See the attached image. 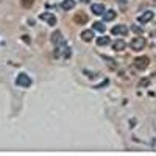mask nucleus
<instances>
[{
  "label": "nucleus",
  "mask_w": 156,
  "mask_h": 156,
  "mask_svg": "<svg viewBox=\"0 0 156 156\" xmlns=\"http://www.w3.org/2000/svg\"><path fill=\"white\" fill-rule=\"evenodd\" d=\"M148 64H150V59H148L147 56H137V58L134 59V67L139 69V70L147 69V67H148Z\"/></svg>",
  "instance_id": "7ed1b4c3"
},
{
  "label": "nucleus",
  "mask_w": 156,
  "mask_h": 156,
  "mask_svg": "<svg viewBox=\"0 0 156 156\" xmlns=\"http://www.w3.org/2000/svg\"><path fill=\"white\" fill-rule=\"evenodd\" d=\"M16 84L19 87H30L31 86V78L27 73H19V76L16 78Z\"/></svg>",
  "instance_id": "f257e3e1"
},
{
  "label": "nucleus",
  "mask_w": 156,
  "mask_h": 156,
  "mask_svg": "<svg viewBox=\"0 0 156 156\" xmlns=\"http://www.w3.org/2000/svg\"><path fill=\"white\" fill-rule=\"evenodd\" d=\"M20 3H22L23 8H31V6L34 5V0H22Z\"/></svg>",
  "instance_id": "2eb2a0df"
},
{
  "label": "nucleus",
  "mask_w": 156,
  "mask_h": 156,
  "mask_svg": "<svg viewBox=\"0 0 156 156\" xmlns=\"http://www.w3.org/2000/svg\"><path fill=\"white\" fill-rule=\"evenodd\" d=\"M94 37H95V36H94V31H92V30H84V31H81V39H83V41H86V42H90Z\"/></svg>",
  "instance_id": "9d476101"
},
{
  "label": "nucleus",
  "mask_w": 156,
  "mask_h": 156,
  "mask_svg": "<svg viewBox=\"0 0 156 156\" xmlns=\"http://www.w3.org/2000/svg\"><path fill=\"white\" fill-rule=\"evenodd\" d=\"M81 2H84V3H87V2H89V0H81Z\"/></svg>",
  "instance_id": "6ab92c4d"
},
{
  "label": "nucleus",
  "mask_w": 156,
  "mask_h": 156,
  "mask_svg": "<svg viewBox=\"0 0 156 156\" xmlns=\"http://www.w3.org/2000/svg\"><path fill=\"white\" fill-rule=\"evenodd\" d=\"M39 19L47 22L48 25H56V17H55V14H51V12H42V14H39Z\"/></svg>",
  "instance_id": "20e7f679"
},
{
  "label": "nucleus",
  "mask_w": 156,
  "mask_h": 156,
  "mask_svg": "<svg viewBox=\"0 0 156 156\" xmlns=\"http://www.w3.org/2000/svg\"><path fill=\"white\" fill-rule=\"evenodd\" d=\"M147 45L145 37H134L131 42H129V47L133 50H144V47Z\"/></svg>",
  "instance_id": "f03ea898"
},
{
  "label": "nucleus",
  "mask_w": 156,
  "mask_h": 156,
  "mask_svg": "<svg viewBox=\"0 0 156 156\" xmlns=\"http://www.w3.org/2000/svg\"><path fill=\"white\" fill-rule=\"evenodd\" d=\"M94 30H97V31H105V25H103V22H95V23H94Z\"/></svg>",
  "instance_id": "dca6fc26"
},
{
  "label": "nucleus",
  "mask_w": 156,
  "mask_h": 156,
  "mask_svg": "<svg viewBox=\"0 0 156 156\" xmlns=\"http://www.w3.org/2000/svg\"><path fill=\"white\" fill-rule=\"evenodd\" d=\"M73 22L76 25H84L87 22V16L84 14V12H76V14L73 16Z\"/></svg>",
  "instance_id": "39448f33"
},
{
  "label": "nucleus",
  "mask_w": 156,
  "mask_h": 156,
  "mask_svg": "<svg viewBox=\"0 0 156 156\" xmlns=\"http://www.w3.org/2000/svg\"><path fill=\"white\" fill-rule=\"evenodd\" d=\"M112 19H115V11L114 9H109V11L103 12V20H105V22H109Z\"/></svg>",
  "instance_id": "9b49d317"
},
{
  "label": "nucleus",
  "mask_w": 156,
  "mask_h": 156,
  "mask_svg": "<svg viewBox=\"0 0 156 156\" xmlns=\"http://www.w3.org/2000/svg\"><path fill=\"white\" fill-rule=\"evenodd\" d=\"M112 34L126 36V34H128V28H126V25H115V27L112 28Z\"/></svg>",
  "instance_id": "0eeeda50"
},
{
  "label": "nucleus",
  "mask_w": 156,
  "mask_h": 156,
  "mask_svg": "<svg viewBox=\"0 0 156 156\" xmlns=\"http://www.w3.org/2000/svg\"><path fill=\"white\" fill-rule=\"evenodd\" d=\"M131 28H133V31H136V33H142V28H140V27H137V25H133Z\"/></svg>",
  "instance_id": "a211bd4d"
},
{
  "label": "nucleus",
  "mask_w": 156,
  "mask_h": 156,
  "mask_svg": "<svg viewBox=\"0 0 156 156\" xmlns=\"http://www.w3.org/2000/svg\"><path fill=\"white\" fill-rule=\"evenodd\" d=\"M111 41H109V37L108 36H100L97 37V45H108Z\"/></svg>",
  "instance_id": "4468645a"
},
{
  "label": "nucleus",
  "mask_w": 156,
  "mask_h": 156,
  "mask_svg": "<svg viewBox=\"0 0 156 156\" xmlns=\"http://www.w3.org/2000/svg\"><path fill=\"white\" fill-rule=\"evenodd\" d=\"M73 6H75V0H62V3H61V8L66 11L72 9Z\"/></svg>",
  "instance_id": "f8f14e48"
},
{
  "label": "nucleus",
  "mask_w": 156,
  "mask_h": 156,
  "mask_svg": "<svg viewBox=\"0 0 156 156\" xmlns=\"http://www.w3.org/2000/svg\"><path fill=\"white\" fill-rule=\"evenodd\" d=\"M112 48H114L115 51H122V50L125 48V42L122 41V39H119V41H115V42L112 44Z\"/></svg>",
  "instance_id": "ddd939ff"
},
{
  "label": "nucleus",
  "mask_w": 156,
  "mask_h": 156,
  "mask_svg": "<svg viewBox=\"0 0 156 156\" xmlns=\"http://www.w3.org/2000/svg\"><path fill=\"white\" fill-rule=\"evenodd\" d=\"M154 2H156V0H154Z\"/></svg>",
  "instance_id": "aec40b11"
},
{
  "label": "nucleus",
  "mask_w": 156,
  "mask_h": 156,
  "mask_svg": "<svg viewBox=\"0 0 156 156\" xmlns=\"http://www.w3.org/2000/svg\"><path fill=\"white\" fill-rule=\"evenodd\" d=\"M150 84V80H147V78H144V80H140L139 81V87H142V86H148Z\"/></svg>",
  "instance_id": "f3484780"
},
{
  "label": "nucleus",
  "mask_w": 156,
  "mask_h": 156,
  "mask_svg": "<svg viewBox=\"0 0 156 156\" xmlns=\"http://www.w3.org/2000/svg\"><path fill=\"white\" fill-rule=\"evenodd\" d=\"M153 16H154L153 11H145L144 14L139 16V22H140V23H147V22H150V20L153 19Z\"/></svg>",
  "instance_id": "1a4fd4ad"
},
{
  "label": "nucleus",
  "mask_w": 156,
  "mask_h": 156,
  "mask_svg": "<svg viewBox=\"0 0 156 156\" xmlns=\"http://www.w3.org/2000/svg\"><path fill=\"white\" fill-rule=\"evenodd\" d=\"M90 11H92L94 14H97V16H103V12H105V6H103L101 3H94L92 6H90Z\"/></svg>",
  "instance_id": "6e6552de"
},
{
  "label": "nucleus",
  "mask_w": 156,
  "mask_h": 156,
  "mask_svg": "<svg viewBox=\"0 0 156 156\" xmlns=\"http://www.w3.org/2000/svg\"><path fill=\"white\" fill-rule=\"evenodd\" d=\"M51 42H53L56 47L58 45H61V44H64V37H62V34H61V31H55L53 34H51Z\"/></svg>",
  "instance_id": "423d86ee"
}]
</instances>
